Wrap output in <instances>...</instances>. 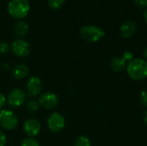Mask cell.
I'll return each mask as SVG.
<instances>
[{"mask_svg": "<svg viewBox=\"0 0 147 146\" xmlns=\"http://www.w3.org/2000/svg\"><path fill=\"white\" fill-rule=\"evenodd\" d=\"M127 72L134 81H142L147 78V61L140 58L134 59L127 63Z\"/></svg>", "mask_w": 147, "mask_h": 146, "instance_id": "1", "label": "cell"}, {"mask_svg": "<svg viewBox=\"0 0 147 146\" xmlns=\"http://www.w3.org/2000/svg\"><path fill=\"white\" fill-rule=\"evenodd\" d=\"M81 38L90 43H95L102 40L105 36V31L95 25L83 26L79 30Z\"/></svg>", "mask_w": 147, "mask_h": 146, "instance_id": "2", "label": "cell"}, {"mask_svg": "<svg viewBox=\"0 0 147 146\" xmlns=\"http://www.w3.org/2000/svg\"><path fill=\"white\" fill-rule=\"evenodd\" d=\"M30 9L28 0H10L8 3V11L15 18L25 17Z\"/></svg>", "mask_w": 147, "mask_h": 146, "instance_id": "3", "label": "cell"}, {"mask_svg": "<svg viewBox=\"0 0 147 146\" xmlns=\"http://www.w3.org/2000/svg\"><path fill=\"white\" fill-rule=\"evenodd\" d=\"M19 120L14 111L10 109L0 110V126L7 131H12L17 127Z\"/></svg>", "mask_w": 147, "mask_h": 146, "instance_id": "4", "label": "cell"}, {"mask_svg": "<svg viewBox=\"0 0 147 146\" xmlns=\"http://www.w3.org/2000/svg\"><path fill=\"white\" fill-rule=\"evenodd\" d=\"M27 101V94L20 88L12 89L7 96V103L11 108H19Z\"/></svg>", "mask_w": 147, "mask_h": 146, "instance_id": "5", "label": "cell"}, {"mask_svg": "<svg viewBox=\"0 0 147 146\" xmlns=\"http://www.w3.org/2000/svg\"><path fill=\"white\" fill-rule=\"evenodd\" d=\"M65 126V119L64 115L59 112H54L50 114L47 119V127L54 133H60Z\"/></svg>", "mask_w": 147, "mask_h": 146, "instance_id": "6", "label": "cell"}, {"mask_svg": "<svg viewBox=\"0 0 147 146\" xmlns=\"http://www.w3.org/2000/svg\"><path fill=\"white\" fill-rule=\"evenodd\" d=\"M10 49L18 58H27L31 52L29 43L22 39H17L14 40L10 46Z\"/></svg>", "mask_w": 147, "mask_h": 146, "instance_id": "7", "label": "cell"}, {"mask_svg": "<svg viewBox=\"0 0 147 146\" xmlns=\"http://www.w3.org/2000/svg\"><path fill=\"white\" fill-rule=\"evenodd\" d=\"M38 102L40 107L47 110H53L59 105V97L56 94L47 91L40 95Z\"/></svg>", "mask_w": 147, "mask_h": 146, "instance_id": "8", "label": "cell"}, {"mask_svg": "<svg viewBox=\"0 0 147 146\" xmlns=\"http://www.w3.org/2000/svg\"><path fill=\"white\" fill-rule=\"evenodd\" d=\"M42 90V81L39 77H30L26 83V94L30 97H35L40 95Z\"/></svg>", "mask_w": 147, "mask_h": 146, "instance_id": "9", "label": "cell"}, {"mask_svg": "<svg viewBox=\"0 0 147 146\" xmlns=\"http://www.w3.org/2000/svg\"><path fill=\"white\" fill-rule=\"evenodd\" d=\"M23 132L29 138H34L40 134L41 131L40 123L34 118H29L26 120L23 123Z\"/></svg>", "mask_w": 147, "mask_h": 146, "instance_id": "10", "label": "cell"}, {"mask_svg": "<svg viewBox=\"0 0 147 146\" xmlns=\"http://www.w3.org/2000/svg\"><path fill=\"white\" fill-rule=\"evenodd\" d=\"M137 30V24L133 20L125 21L120 28V33L123 38H130L132 37Z\"/></svg>", "mask_w": 147, "mask_h": 146, "instance_id": "11", "label": "cell"}, {"mask_svg": "<svg viewBox=\"0 0 147 146\" xmlns=\"http://www.w3.org/2000/svg\"><path fill=\"white\" fill-rule=\"evenodd\" d=\"M29 73V68L25 64H18L12 70V76L17 80L25 78Z\"/></svg>", "mask_w": 147, "mask_h": 146, "instance_id": "12", "label": "cell"}, {"mask_svg": "<svg viewBox=\"0 0 147 146\" xmlns=\"http://www.w3.org/2000/svg\"><path fill=\"white\" fill-rule=\"evenodd\" d=\"M28 32V25L25 21H19L14 27V34L16 37L22 39Z\"/></svg>", "mask_w": 147, "mask_h": 146, "instance_id": "13", "label": "cell"}, {"mask_svg": "<svg viewBox=\"0 0 147 146\" xmlns=\"http://www.w3.org/2000/svg\"><path fill=\"white\" fill-rule=\"evenodd\" d=\"M111 68L114 71L120 72L123 71L125 68H127V61L121 56V57H115L111 61Z\"/></svg>", "mask_w": 147, "mask_h": 146, "instance_id": "14", "label": "cell"}, {"mask_svg": "<svg viewBox=\"0 0 147 146\" xmlns=\"http://www.w3.org/2000/svg\"><path fill=\"white\" fill-rule=\"evenodd\" d=\"M25 106H26V108L27 110L31 113V114H34V113H36L39 108H40V104H39V102L34 100V99H28L25 102Z\"/></svg>", "mask_w": 147, "mask_h": 146, "instance_id": "15", "label": "cell"}, {"mask_svg": "<svg viewBox=\"0 0 147 146\" xmlns=\"http://www.w3.org/2000/svg\"><path fill=\"white\" fill-rule=\"evenodd\" d=\"M91 143L87 136L81 135L78 137L74 142V146H90Z\"/></svg>", "mask_w": 147, "mask_h": 146, "instance_id": "16", "label": "cell"}, {"mask_svg": "<svg viewBox=\"0 0 147 146\" xmlns=\"http://www.w3.org/2000/svg\"><path fill=\"white\" fill-rule=\"evenodd\" d=\"M21 146H40V143L34 138H26L22 140Z\"/></svg>", "mask_w": 147, "mask_h": 146, "instance_id": "17", "label": "cell"}, {"mask_svg": "<svg viewBox=\"0 0 147 146\" xmlns=\"http://www.w3.org/2000/svg\"><path fill=\"white\" fill-rule=\"evenodd\" d=\"M65 0H48V4L53 9H59L63 6Z\"/></svg>", "mask_w": 147, "mask_h": 146, "instance_id": "18", "label": "cell"}, {"mask_svg": "<svg viewBox=\"0 0 147 146\" xmlns=\"http://www.w3.org/2000/svg\"><path fill=\"white\" fill-rule=\"evenodd\" d=\"M10 49L9 45L5 41H0V55H5Z\"/></svg>", "mask_w": 147, "mask_h": 146, "instance_id": "19", "label": "cell"}, {"mask_svg": "<svg viewBox=\"0 0 147 146\" xmlns=\"http://www.w3.org/2000/svg\"><path fill=\"white\" fill-rule=\"evenodd\" d=\"M140 102L141 105L147 108V89L143 90L140 95Z\"/></svg>", "mask_w": 147, "mask_h": 146, "instance_id": "20", "label": "cell"}, {"mask_svg": "<svg viewBox=\"0 0 147 146\" xmlns=\"http://www.w3.org/2000/svg\"><path fill=\"white\" fill-rule=\"evenodd\" d=\"M7 144V135L2 130H0V146H5Z\"/></svg>", "mask_w": 147, "mask_h": 146, "instance_id": "21", "label": "cell"}, {"mask_svg": "<svg viewBox=\"0 0 147 146\" xmlns=\"http://www.w3.org/2000/svg\"><path fill=\"white\" fill-rule=\"evenodd\" d=\"M7 103V97L4 94L0 92V110L3 109V107Z\"/></svg>", "mask_w": 147, "mask_h": 146, "instance_id": "22", "label": "cell"}, {"mask_svg": "<svg viewBox=\"0 0 147 146\" xmlns=\"http://www.w3.org/2000/svg\"><path fill=\"white\" fill-rule=\"evenodd\" d=\"M122 57H123L127 62H130L131 60L134 59V54H133V52H130V51H126V52H124Z\"/></svg>", "mask_w": 147, "mask_h": 146, "instance_id": "23", "label": "cell"}, {"mask_svg": "<svg viewBox=\"0 0 147 146\" xmlns=\"http://www.w3.org/2000/svg\"><path fill=\"white\" fill-rule=\"evenodd\" d=\"M134 3L140 7H147V0H134Z\"/></svg>", "mask_w": 147, "mask_h": 146, "instance_id": "24", "label": "cell"}, {"mask_svg": "<svg viewBox=\"0 0 147 146\" xmlns=\"http://www.w3.org/2000/svg\"><path fill=\"white\" fill-rule=\"evenodd\" d=\"M2 67H3V70L9 69V63H8V62H4V63L2 65Z\"/></svg>", "mask_w": 147, "mask_h": 146, "instance_id": "25", "label": "cell"}, {"mask_svg": "<svg viewBox=\"0 0 147 146\" xmlns=\"http://www.w3.org/2000/svg\"><path fill=\"white\" fill-rule=\"evenodd\" d=\"M143 16H144V19H145V21H146V22L147 24V8L145 9V11L143 13Z\"/></svg>", "mask_w": 147, "mask_h": 146, "instance_id": "26", "label": "cell"}, {"mask_svg": "<svg viewBox=\"0 0 147 146\" xmlns=\"http://www.w3.org/2000/svg\"><path fill=\"white\" fill-rule=\"evenodd\" d=\"M143 55H144V58L146 59V60L147 61V47L144 50V52H143Z\"/></svg>", "mask_w": 147, "mask_h": 146, "instance_id": "27", "label": "cell"}, {"mask_svg": "<svg viewBox=\"0 0 147 146\" xmlns=\"http://www.w3.org/2000/svg\"><path fill=\"white\" fill-rule=\"evenodd\" d=\"M144 121H145V123L147 125V110L146 111L145 114H144Z\"/></svg>", "mask_w": 147, "mask_h": 146, "instance_id": "28", "label": "cell"}]
</instances>
